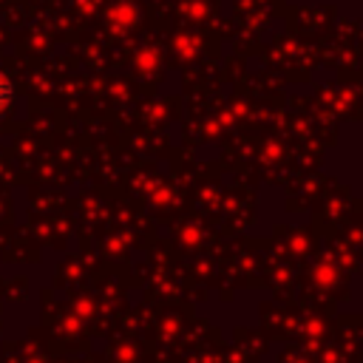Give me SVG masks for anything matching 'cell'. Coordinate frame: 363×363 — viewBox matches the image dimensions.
I'll use <instances>...</instances> for the list:
<instances>
[{
  "label": "cell",
  "mask_w": 363,
  "mask_h": 363,
  "mask_svg": "<svg viewBox=\"0 0 363 363\" xmlns=\"http://www.w3.org/2000/svg\"><path fill=\"white\" fill-rule=\"evenodd\" d=\"M11 96H14V85H11V79H9V77H3V74H0V111L11 102Z\"/></svg>",
  "instance_id": "obj_1"
}]
</instances>
